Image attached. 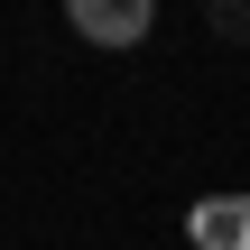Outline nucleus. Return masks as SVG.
Wrapping results in <instances>:
<instances>
[{"label":"nucleus","mask_w":250,"mask_h":250,"mask_svg":"<svg viewBox=\"0 0 250 250\" xmlns=\"http://www.w3.org/2000/svg\"><path fill=\"white\" fill-rule=\"evenodd\" d=\"M186 232H195V250H250V195H204Z\"/></svg>","instance_id":"nucleus-2"},{"label":"nucleus","mask_w":250,"mask_h":250,"mask_svg":"<svg viewBox=\"0 0 250 250\" xmlns=\"http://www.w3.org/2000/svg\"><path fill=\"white\" fill-rule=\"evenodd\" d=\"M65 19L83 46H139L158 28V0H65Z\"/></svg>","instance_id":"nucleus-1"},{"label":"nucleus","mask_w":250,"mask_h":250,"mask_svg":"<svg viewBox=\"0 0 250 250\" xmlns=\"http://www.w3.org/2000/svg\"><path fill=\"white\" fill-rule=\"evenodd\" d=\"M195 9H204V28L223 46H250V0H195Z\"/></svg>","instance_id":"nucleus-3"}]
</instances>
